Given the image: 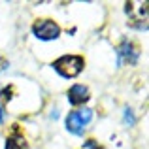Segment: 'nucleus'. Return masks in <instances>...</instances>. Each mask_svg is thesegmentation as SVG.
Listing matches in <instances>:
<instances>
[{
    "label": "nucleus",
    "instance_id": "nucleus-1",
    "mask_svg": "<svg viewBox=\"0 0 149 149\" xmlns=\"http://www.w3.org/2000/svg\"><path fill=\"white\" fill-rule=\"evenodd\" d=\"M83 66H85L83 57H77V55H64V57L57 58V61L53 62V68L64 77L77 76V74L83 70Z\"/></svg>",
    "mask_w": 149,
    "mask_h": 149
},
{
    "label": "nucleus",
    "instance_id": "nucleus-4",
    "mask_svg": "<svg viewBox=\"0 0 149 149\" xmlns=\"http://www.w3.org/2000/svg\"><path fill=\"white\" fill-rule=\"evenodd\" d=\"M32 32L40 40H57L58 34H61V26L55 21H49V19H40V21L34 23Z\"/></svg>",
    "mask_w": 149,
    "mask_h": 149
},
{
    "label": "nucleus",
    "instance_id": "nucleus-9",
    "mask_svg": "<svg viewBox=\"0 0 149 149\" xmlns=\"http://www.w3.org/2000/svg\"><path fill=\"white\" fill-rule=\"evenodd\" d=\"M2 121H4V109L0 108V125H2Z\"/></svg>",
    "mask_w": 149,
    "mask_h": 149
},
{
    "label": "nucleus",
    "instance_id": "nucleus-6",
    "mask_svg": "<svg viewBox=\"0 0 149 149\" xmlns=\"http://www.w3.org/2000/svg\"><path fill=\"white\" fill-rule=\"evenodd\" d=\"M68 100H70V104H74V106H79V104H83V102H87L89 100V89L83 87V85H74L68 91Z\"/></svg>",
    "mask_w": 149,
    "mask_h": 149
},
{
    "label": "nucleus",
    "instance_id": "nucleus-5",
    "mask_svg": "<svg viewBox=\"0 0 149 149\" xmlns=\"http://www.w3.org/2000/svg\"><path fill=\"white\" fill-rule=\"evenodd\" d=\"M117 53H119V62H128V64H136V61H138V55L140 51L136 47L132 42L125 40L123 44L117 47Z\"/></svg>",
    "mask_w": 149,
    "mask_h": 149
},
{
    "label": "nucleus",
    "instance_id": "nucleus-3",
    "mask_svg": "<svg viewBox=\"0 0 149 149\" xmlns=\"http://www.w3.org/2000/svg\"><path fill=\"white\" fill-rule=\"evenodd\" d=\"M125 11L134 26L147 29V2H127Z\"/></svg>",
    "mask_w": 149,
    "mask_h": 149
},
{
    "label": "nucleus",
    "instance_id": "nucleus-7",
    "mask_svg": "<svg viewBox=\"0 0 149 149\" xmlns=\"http://www.w3.org/2000/svg\"><path fill=\"white\" fill-rule=\"evenodd\" d=\"M6 149H26L25 138H23V136H19V134L10 136V138H8V142H6Z\"/></svg>",
    "mask_w": 149,
    "mask_h": 149
},
{
    "label": "nucleus",
    "instance_id": "nucleus-2",
    "mask_svg": "<svg viewBox=\"0 0 149 149\" xmlns=\"http://www.w3.org/2000/svg\"><path fill=\"white\" fill-rule=\"evenodd\" d=\"M91 119H93V109H89V108L72 111L68 117H66V128H68L72 134H83L85 125H87Z\"/></svg>",
    "mask_w": 149,
    "mask_h": 149
},
{
    "label": "nucleus",
    "instance_id": "nucleus-8",
    "mask_svg": "<svg viewBox=\"0 0 149 149\" xmlns=\"http://www.w3.org/2000/svg\"><path fill=\"white\" fill-rule=\"evenodd\" d=\"M125 121H127L128 125H134V117H132L130 109H125Z\"/></svg>",
    "mask_w": 149,
    "mask_h": 149
}]
</instances>
